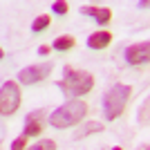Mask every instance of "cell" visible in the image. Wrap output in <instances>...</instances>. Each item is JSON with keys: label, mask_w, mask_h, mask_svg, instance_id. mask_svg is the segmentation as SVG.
<instances>
[{"label": "cell", "mask_w": 150, "mask_h": 150, "mask_svg": "<svg viewBox=\"0 0 150 150\" xmlns=\"http://www.w3.org/2000/svg\"><path fill=\"white\" fill-rule=\"evenodd\" d=\"M47 25H50V16H47V13H40V16L31 23V29H34V31H43Z\"/></svg>", "instance_id": "obj_12"}, {"label": "cell", "mask_w": 150, "mask_h": 150, "mask_svg": "<svg viewBox=\"0 0 150 150\" xmlns=\"http://www.w3.org/2000/svg\"><path fill=\"white\" fill-rule=\"evenodd\" d=\"M27 150H56V144L52 141V139H43V141H36V144L31 146Z\"/></svg>", "instance_id": "obj_13"}, {"label": "cell", "mask_w": 150, "mask_h": 150, "mask_svg": "<svg viewBox=\"0 0 150 150\" xmlns=\"http://www.w3.org/2000/svg\"><path fill=\"white\" fill-rule=\"evenodd\" d=\"M103 130V123H99V121H90L88 125H83L81 130L74 134V139H83V137H88V134H92V132H101Z\"/></svg>", "instance_id": "obj_11"}, {"label": "cell", "mask_w": 150, "mask_h": 150, "mask_svg": "<svg viewBox=\"0 0 150 150\" xmlns=\"http://www.w3.org/2000/svg\"><path fill=\"white\" fill-rule=\"evenodd\" d=\"M112 150H123V148H119V146H117V148H112Z\"/></svg>", "instance_id": "obj_19"}, {"label": "cell", "mask_w": 150, "mask_h": 150, "mask_svg": "<svg viewBox=\"0 0 150 150\" xmlns=\"http://www.w3.org/2000/svg\"><path fill=\"white\" fill-rule=\"evenodd\" d=\"M83 117H88V103L83 99H72L52 112L50 123L52 128H69V125H76L79 121H83Z\"/></svg>", "instance_id": "obj_2"}, {"label": "cell", "mask_w": 150, "mask_h": 150, "mask_svg": "<svg viewBox=\"0 0 150 150\" xmlns=\"http://www.w3.org/2000/svg\"><path fill=\"white\" fill-rule=\"evenodd\" d=\"M81 13H85V16H92L99 25H108L110 23V18H112V11L108 9V7H94V5H85L81 7Z\"/></svg>", "instance_id": "obj_7"}, {"label": "cell", "mask_w": 150, "mask_h": 150, "mask_svg": "<svg viewBox=\"0 0 150 150\" xmlns=\"http://www.w3.org/2000/svg\"><path fill=\"white\" fill-rule=\"evenodd\" d=\"M148 110H150V101H144V108L139 110V123L148 125Z\"/></svg>", "instance_id": "obj_14"}, {"label": "cell", "mask_w": 150, "mask_h": 150, "mask_svg": "<svg viewBox=\"0 0 150 150\" xmlns=\"http://www.w3.org/2000/svg\"><path fill=\"white\" fill-rule=\"evenodd\" d=\"M40 114H43V110H36V112H29L25 117V130H23V137L25 139L40 132Z\"/></svg>", "instance_id": "obj_8"}, {"label": "cell", "mask_w": 150, "mask_h": 150, "mask_svg": "<svg viewBox=\"0 0 150 150\" xmlns=\"http://www.w3.org/2000/svg\"><path fill=\"white\" fill-rule=\"evenodd\" d=\"M58 88L72 101V99H76V96L88 94L90 90L94 88V76L90 74V72H85V69H74V67H69V65H65L63 79L58 81Z\"/></svg>", "instance_id": "obj_1"}, {"label": "cell", "mask_w": 150, "mask_h": 150, "mask_svg": "<svg viewBox=\"0 0 150 150\" xmlns=\"http://www.w3.org/2000/svg\"><path fill=\"white\" fill-rule=\"evenodd\" d=\"M74 36H69V34H65V36H58L56 40H54V45H52V47H54V50H58V52H67V50H72V47H74Z\"/></svg>", "instance_id": "obj_10"}, {"label": "cell", "mask_w": 150, "mask_h": 150, "mask_svg": "<svg viewBox=\"0 0 150 150\" xmlns=\"http://www.w3.org/2000/svg\"><path fill=\"white\" fill-rule=\"evenodd\" d=\"M38 54H40V56H47V54H50V47H47V45H43V47L38 50Z\"/></svg>", "instance_id": "obj_17"}, {"label": "cell", "mask_w": 150, "mask_h": 150, "mask_svg": "<svg viewBox=\"0 0 150 150\" xmlns=\"http://www.w3.org/2000/svg\"><path fill=\"white\" fill-rule=\"evenodd\" d=\"M52 9H54V11L58 13V16H63V13H67V2H61V0H58V2H52Z\"/></svg>", "instance_id": "obj_15"}, {"label": "cell", "mask_w": 150, "mask_h": 150, "mask_svg": "<svg viewBox=\"0 0 150 150\" xmlns=\"http://www.w3.org/2000/svg\"><path fill=\"white\" fill-rule=\"evenodd\" d=\"M25 141H27V139L23 137V134H20V137H18V139H16V141L11 144V150H23V148H25Z\"/></svg>", "instance_id": "obj_16"}, {"label": "cell", "mask_w": 150, "mask_h": 150, "mask_svg": "<svg viewBox=\"0 0 150 150\" xmlns=\"http://www.w3.org/2000/svg\"><path fill=\"white\" fill-rule=\"evenodd\" d=\"M52 72V63H38V65H29V67H23L18 72V81L25 83V85H31V83H38L47 79Z\"/></svg>", "instance_id": "obj_5"}, {"label": "cell", "mask_w": 150, "mask_h": 150, "mask_svg": "<svg viewBox=\"0 0 150 150\" xmlns=\"http://www.w3.org/2000/svg\"><path fill=\"white\" fill-rule=\"evenodd\" d=\"M2 56H5V52H2V47H0V58H2Z\"/></svg>", "instance_id": "obj_18"}, {"label": "cell", "mask_w": 150, "mask_h": 150, "mask_svg": "<svg viewBox=\"0 0 150 150\" xmlns=\"http://www.w3.org/2000/svg\"><path fill=\"white\" fill-rule=\"evenodd\" d=\"M150 58V43H137L125 50V61L130 65H144Z\"/></svg>", "instance_id": "obj_6"}, {"label": "cell", "mask_w": 150, "mask_h": 150, "mask_svg": "<svg viewBox=\"0 0 150 150\" xmlns=\"http://www.w3.org/2000/svg\"><path fill=\"white\" fill-rule=\"evenodd\" d=\"M110 40H112V34L105 29L101 31H94L92 36L88 38V47H92V50H103L105 45H110Z\"/></svg>", "instance_id": "obj_9"}, {"label": "cell", "mask_w": 150, "mask_h": 150, "mask_svg": "<svg viewBox=\"0 0 150 150\" xmlns=\"http://www.w3.org/2000/svg\"><path fill=\"white\" fill-rule=\"evenodd\" d=\"M130 92H132V88H130V85H125V83H117V85H112V88L108 90L105 96H103L105 119L114 121L121 112H123L125 103H128V99H130Z\"/></svg>", "instance_id": "obj_3"}, {"label": "cell", "mask_w": 150, "mask_h": 150, "mask_svg": "<svg viewBox=\"0 0 150 150\" xmlns=\"http://www.w3.org/2000/svg\"><path fill=\"white\" fill-rule=\"evenodd\" d=\"M20 108V88L16 81H5L0 88V114H13Z\"/></svg>", "instance_id": "obj_4"}]
</instances>
